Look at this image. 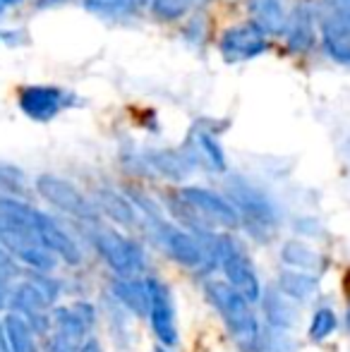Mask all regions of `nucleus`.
Here are the masks:
<instances>
[{"label":"nucleus","mask_w":350,"mask_h":352,"mask_svg":"<svg viewBox=\"0 0 350 352\" xmlns=\"http://www.w3.org/2000/svg\"><path fill=\"white\" fill-rule=\"evenodd\" d=\"M82 5L103 22H130L142 12L146 0H82Z\"/></svg>","instance_id":"obj_18"},{"label":"nucleus","mask_w":350,"mask_h":352,"mask_svg":"<svg viewBox=\"0 0 350 352\" xmlns=\"http://www.w3.org/2000/svg\"><path fill=\"white\" fill-rule=\"evenodd\" d=\"M91 242L98 254L103 256V261L118 276H135L137 271L144 269V250H142V245L120 235L118 230L96 228L91 232Z\"/></svg>","instance_id":"obj_5"},{"label":"nucleus","mask_w":350,"mask_h":352,"mask_svg":"<svg viewBox=\"0 0 350 352\" xmlns=\"http://www.w3.org/2000/svg\"><path fill=\"white\" fill-rule=\"evenodd\" d=\"M278 287L290 300H307L317 290V278L303 271H283L278 276Z\"/></svg>","instance_id":"obj_24"},{"label":"nucleus","mask_w":350,"mask_h":352,"mask_svg":"<svg viewBox=\"0 0 350 352\" xmlns=\"http://www.w3.org/2000/svg\"><path fill=\"white\" fill-rule=\"evenodd\" d=\"M214 250H216V259H219L216 264H221V269H223L230 285H233L250 305L259 302V297H262V285H259L257 271H254L245 247L240 245L233 235H216Z\"/></svg>","instance_id":"obj_3"},{"label":"nucleus","mask_w":350,"mask_h":352,"mask_svg":"<svg viewBox=\"0 0 350 352\" xmlns=\"http://www.w3.org/2000/svg\"><path fill=\"white\" fill-rule=\"evenodd\" d=\"M24 32L19 29H0V46H19L24 43Z\"/></svg>","instance_id":"obj_30"},{"label":"nucleus","mask_w":350,"mask_h":352,"mask_svg":"<svg viewBox=\"0 0 350 352\" xmlns=\"http://www.w3.org/2000/svg\"><path fill=\"white\" fill-rule=\"evenodd\" d=\"M338 326V319H336V311L331 307H322V309L314 311L312 316V324H309V338L312 340H324L336 331Z\"/></svg>","instance_id":"obj_26"},{"label":"nucleus","mask_w":350,"mask_h":352,"mask_svg":"<svg viewBox=\"0 0 350 352\" xmlns=\"http://www.w3.org/2000/svg\"><path fill=\"white\" fill-rule=\"evenodd\" d=\"M58 295H61L58 280L48 278L43 271H34L12 292H8V302L12 307V311L29 316V314H39V311H46L51 305H56Z\"/></svg>","instance_id":"obj_9"},{"label":"nucleus","mask_w":350,"mask_h":352,"mask_svg":"<svg viewBox=\"0 0 350 352\" xmlns=\"http://www.w3.org/2000/svg\"><path fill=\"white\" fill-rule=\"evenodd\" d=\"M182 38H185L187 43H192V46H197V43H204V38H206V19L201 17V14H195V17L187 19L185 29H182Z\"/></svg>","instance_id":"obj_27"},{"label":"nucleus","mask_w":350,"mask_h":352,"mask_svg":"<svg viewBox=\"0 0 350 352\" xmlns=\"http://www.w3.org/2000/svg\"><path fill=\"white\" fill-rule=\"evenodd\" d=\"M177 199H180V204L185 209L199 213L209 223H216V226L223 228L240 226V216L235 211V206L230 204V199L214 190H206V187H182L177 192Z\"/></svg>","instance_id":"obj_10"},{"label":"nucleus","mask_w":350,"mask_h":352,"mask_svg":"<svg viewBox=\"0 0 350 352\" xmlns=\"http://www.w3.org/2000/svg\"><path fill=\"white\" fill-rule=\"evenodd\" d=\"M228 199L235 206L240 221H248L252 230H276L281 216L271 197L262 192L259 187L245 182L243 177H233L228 182Z\"/></svg>","instance_id":"obj_4"},{"label":"nucleus","mask_w":350,"mask_h":352,"mask_svg":"<svg viewBox=\"0 0 350 352\" xmlns=\"http://www.w3.org/2000/svg\"><path fill=\"white\" fill-rule=\"evenodd\" d=\"M3 326L5 340L10 345V352H39V343H36V333L29 326V321L24 319L17 311H8L5 319L0 321Z\"/></svg>","instance_id":"obj_19"},{"label":"nucleus","mask_w":350,"mask_h":352,"mask_svg":"<svg viewBox=\"0 0 350 352\" xmlns=\"http://www.w3.org/2000/svg\"><path fill=\"white\" fill-rule=\"evenodd\" d=\"M146 292H149V316L154 336L164 348L177 345V326H175V302L173 292L161 278H146Z\"/></svg>","instance_id":"obj_11"},{"label":"nucleus","mask_w":350,"mask_h":352,"mask_svg":"<svg viewBox=\"0 0 350 352\" xmlns=\"http://www.w3.org/2000/svg\"><path fill=\"white\" fill-rule=\"evenodd\" d=\"M281 36L285 38V46L288 51L298 53H309L319 41V32H317V12H314V3L303 0L298 3L285 17V27L281 32Z\"/></svg>","instance_id":"obj_12"},{"label":"nucleus","mask_w":350,"mask_h":352,"mask_svg":"<svg viewBox=\"0 0 350 352\" xmlns=\"http://www.w3.org/2000/svg\"><path fill=\"white\" fill-rule=\"evenodd\" d=\"M146 5L159 22H180L190 10L187 0H146Z\"/></svg>","instance_id":"obj_25"},{"label":"nucleus","mask_w":350,"mask_h":352,"mask_svg":"<svg viewBox=\"0 0 350 352\" xmlns=\"http://www.w3.org/2000/svg\"><path fill=\"white\" fill-rule=\"evenodd\" d=\"M103 213H106L111 221L120 223L125 228H135L137 226V209L127 197L118 195L113 190H98L96 192V204Z\"/></svg>","instance_id":"obj_22"},{"label":"nucleus","mask_w":350,"mask_h":352,"mask_svg":"<svg viewBox=\"0 0 350 352\" xmlns=\"http://www.w3.org/2000/svg\"><path fill=\"white\" fill-rule=\"evenodd\" d=\"M82 340L72 338V336L63 333V331H56L48 340V352H80Z\"/></svg>","instance_id":"obj_28"},{"label":"nucleus","mask_w":350,"mask_h":352,"mask_svg":"<svg viewBox=\"0 0 350 352\" xmlns=\"http://www.w3.org/2000/svg\"><path fill=\"white\" fill-rule=\"evenodd\" d=\"M80 352H103V350H101V345H98V340L87 338L85 345H80Z\"/></svg>","instance_id":"obj_31"},{"label":"nucleus","mask_w":350,"mask_h":352,"mask_svg":"<svg viewBox=\"0 0 350 352\" xmlns=\"http://www.w3.org/2000/svg\"><path fill=\"white\" fill-rule=\"evenodd\" d=\"M0 352H10V345L5 340V333H3V326H0Z\"/></svg>","instance_id":"obj_33"},{"label":"nucleus","mask_w":350,"mask_h":352,"mask_svg":"<svg viewBox=\"0 0 350 352\" xmlns=\"http://www.w3.org/2000/svg\"><path fill=\"white\" fill-rule=\"evenodd\" d=\"M281 259H283L288 266L300 269V271H317L324 266V256L319 254L317 250H312V247L305 245V242H300V240L285 242L283 250H281Z\"/></svg>","instance_id":"obj_23"},{"label":"nucleus","mask_w":350,"mask_h":352,"mask_svg":"<svg viewBox=\"0 0 350 352\" xmlns=\"http://www.w3.org/2000/svg\"><path fill=\"white\" fill-rule=\"evenodd\" d=\"M248 12L250 22L257 24L266 36H281L288 17L283 0H248Z\"/></svg>","instance_id":"obj_17"},{"label":"nucleus","mask_w":350,"mask_h":352,"mask_svg":"<svg viewBox=\"0 0 350 352\" xmlns=\"http://www.w3.org/2000/svg\"><path fill=\"white\" fill-rule=\"evenodd\" d=\"M36 192L48 204H53L58 211L67 213V216H75V218H80V221H91V223L98 218L96 206H94L72 182L63 180V177H58V175H39Z\"/></svg>","instance_id":"obj_7"},{"label":"nucleus","mask_w":350,"mask_h":352,"mask_svg":"<svg viewBox=\"0 0 350 352\" xmlns=\"http://www.w3.org/2000/svg\"><path fill=\"white\" fill-rule=\"evenodd\" d=\"M206 297L216 307V311L223 319L233 343L240 352H254L259 343V324L250 302L226 280H209L204 285Z\"/></svg>","instance_id":"obj_1"},{"label":"nucleus","mask_w":350,"mask_h":352,"mask_svg":"<svg viewBox=\"0 0 350 352\" xmlns=\"http://www.w3.org/2000/svg\"><path fill=\"white\" fill-rule=\"evenodd\" d=\"M144 163L154 173H159V175H164V177H171V180H182V177H187V173L195 168L190 163V158L185 156V151H171V148L146 151Z\"/></svg>","instance_id":"obj_20"},{"label":"nucleus","mask_w":350,"mask_h":352,"mask_svg":"<svg viewBox=\"0 0 350 352\" xmlns=\"http://www.w3.org/2000/svg\"><path fill=\"white\" fill-rule=\"evenodd\" d=\"M206 3H209V0H187V5H190V8H192V5H206Z\"/></svg>","instance_id":"obj_34"},{"label":"nucleus","mask_w":350,"mask_h":352,"mask_svg":"<svg viewBox=\"0 0 350 352\" xmlns=\"http://www.w3.org/2000/svg\"><path fill=\"white\" fill-rule=\"evenodd\" d=\"M19 111L34 122H51L77 103V96L53 84H29L17 94Z\"/></svg>","instance_id":"obj_6"},{"label":"nucleus","mask_w":350,"mask_h":352,"mask_svg":"<svg viewBox=\"0 0 350 352\" xmlns=\"http://www.w3.org/2000/svg\"><path fill=\"white\" fill-rule=\"evenodd\" d=\"M154 352H166L164 348H159V345H156V348H154Z\"/></svg>","instance_id":"obj_35"},{"label":"nucleus","mask_w":350,"mask_h":352,"mask_svg":"<svg viewBox=\"0 0 350 352\" xmlns=\"http://www.w3.org/2000/svg\"><path fill=\"white\" fill-rule=\"evenodd\" d=\"M317 12V32L324 53L338 65L350 60V0H319L314 5Z\"/></svg>","instance_id":"obj_2"},{"label":"nucleus","mask_w":350,"mask_h":352,"mask_svg":"<svg viewBox=\"0 0 350 352\" xmlns=\"http://www.w3.org/2000/svg\"><path fill=\"white\" fill-rule=\"evenodd\" d=\"M185 156L190 158L192 166H201L206 170L223 173L226 170V156L219 140L204 127H195L185 146Z\"/></svg>","instance_id":"obj_14"},{"label":"nucleus","mask_w":350,"mask_h":352,"mask_svg":"<svg viewBox=\"0 0 350 352\" xmlns=\"http://www.w3.org/2000/svg\"><path fill=\"white\" fill-rule=\"evenodd\" d=\"M19 3H22V0H0V14H5L8 10L17 8Z\"/></svg>","instance_id":"obj_32"},{"label":"nucleus","mask_w":350,"mask_h":352,"mask_svg":"<svg viewBox=\"0 0 350 352\" xmlns=\"http://www.w3.org/2000/svg\"><path fill=\"white\" fill-rule=\"evenodd\" d=\"M34 230H36V237L53 256L63 259L65 264L77 266L82 261V252L77 247V242L70 237V232L61 226L53 216L36 209V221H34Z\"/></svg>","instance_id":"obj_13"},{"label":"nucleus","mask_w":350,"mask_h":352,"mask_svg":"<svg viewBox=\"0 0 350 352\" xmlns=\"http://www.w3.org/2000/svg\"><path fill=\"white\" fill-rule=\"evenodd\" d=\"M17 274H19V269L12 261V256H10V252L5 250V247H0V276H5L8 280H12Z\"/></svg>","instance_id":"obj_29"},{"label":"nucleus","mask_w":350,"mask_h":352,"mask_svg":"<svg viewBox=\"0 0 350 352\" xmlns=\"http://www.w3.org/2000/svg\"><path fill=\"white\" fill-rule=\"evenodd\" d=\"M111 295L118 305L130 309L135 316H146L149 311V292H146V283L135 278V276H118L111 283Z\"/></svg>","instance_id":"obj_16"},{"label":"nucleus","mask_w":350,"mask_h":352,"mask_svg":"<svg viewBox=\"0 0 350 352\" xmlns=\"http://www.w3.org/2000/svg\"><path fill=\"white\" fill-rule=\"evenodd\" d=\"M259 300H262L264 314L274 329H283V331L293 329L295 321H298V311H295L290 297H285L278 290H266L264 297H259Z\"/></svg>","instance_id":"obj_21"},{"label":"nucleus","mask_w":350,"mask_h":352,"mask_svg":"<svg viewBox=\"0 0 350 352\" xmlns=\"http://www.w3.org/2000/svg\"><path fill=\"white\" fill-rule=\"evenodd\" d=\"M269 48V36L252 22L233 24L219 36V53L226 63H250L264 56Z\"/></svg>","instance_id":"obj_8"},{"label":"nucleus","mask_w":350,"mask_h":352,"mask_svg":"<svg viewBox=\"0 0 350 352\" xmlns=\"http://www.w3.org/2000/svg\"><path fill=\"white\" fill-rule=\"evenodd\" d=\"M51 321L56 324V331H63V333L82 340L96 324V309L89 302H72V305L53 309Z\"/></svg>","instance_id":"obj_15"}]
</instances>
